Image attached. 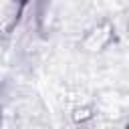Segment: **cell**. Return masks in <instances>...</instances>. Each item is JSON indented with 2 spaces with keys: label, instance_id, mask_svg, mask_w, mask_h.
<instances>
[{
  "label": "cell",
  "instance_id": "1",
  "mask_svg": "<svg viewBox=\"0 0 129 129\" xmlns=\"http://www.w3.org/2000/svg\"><path fill=\"white\" fill-rule=\"evenodd\" d=\"M77 119H85V117H89V109H77V115H75Z\"/></svg>",
  "mask_w": 129,
  "mask_h": 129
}]
</instances>
